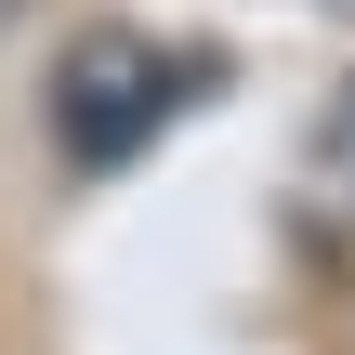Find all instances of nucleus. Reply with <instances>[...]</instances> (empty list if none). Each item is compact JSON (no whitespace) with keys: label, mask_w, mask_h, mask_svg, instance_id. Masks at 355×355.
<instances>
[{"label":"nucleus","mask_w":355,"mask_h":355,"mask_svg":"<svg viewBox=\"0 0 355 355\" xmlns=\"http://www.w3.org/2000/svg\"><path fill=\"white\" fill-rule=\"evenodd\" d=\"M158 119H171V53L132 40V26H92V40L66 53V79H53V132H66V158L119 171Z\"/></svg>","instance_id":"obj_1"},{"label":"nucleus","mask_w":355,"mask_h":355,"mask_svg":"<svg viewBox=\"0 0 355 355\" xmlns=\"http://www.w3.org/2000/svg\"><path fill=\"white\" fill-rule=\"evenodd\" d=\"M303 184H316L329 211H355V92L329 105V119H316V158H303Z\"/></svg>","instance_id":"obj_2"},{"label":"nucleus","mask_w":355,"mask_h":355,"mask_svg":"<svg viewBox=\"0 0 355 355\" xmlns=\"http://www.w3.org/2000/svg\"><path fill=\"white\" fill-rule=\"evenodd\" d=\"M13 13H40V0H0V26H13Z\"/></svg>","instance_id":"obj_3"}]
</instances>
